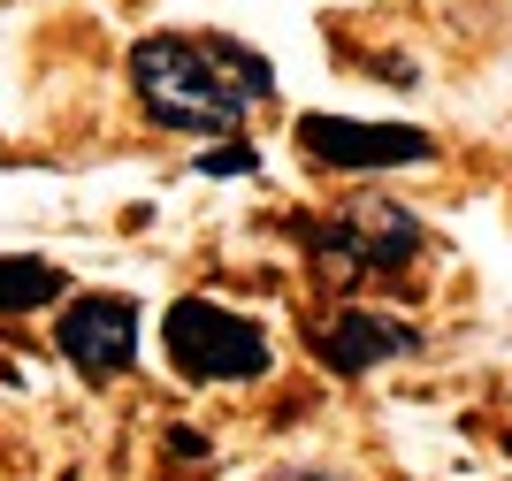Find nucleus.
I'll list each match as a JSON object with an SVG mask.
<instances>
[{"instance_id":"nucleus-1","label":"nucleus","mask_w":512,"mask_h":481,"mask_svg":"<svg viewBox=\"0 0 512 481\" xmlns=\"http://www.w3.org/2000/svg\"><path fill=\"white\" fill-rule=\"evenodd\" d=\"M130 92L146 107V123L176 130V138H237L253 100L237 92V77L214 62L207 31H146L130 46Z\"/></svg>"},{"instance_id":"nucleus-2","label":"nucleus","mask_w":512,"mask_h":481,"mask_svg":"<svg viewBox=\"0 0 512 481\" xmlns=\"http://www.w3.org/2000/svg\"><path fill=\"white\" fill-rule=\"evenodd\" d=\"M161 352L184 382H260L276 367V344L253 314H237L222 298H176L161 314Z\"/></svg>"},{"instance_id":"nucleus-3","label":"nucleus","mask_w":512,"mask_h":481,"mask_svg":"<svg viewBox=\"0 0 512 481\" xmlns=\"http://www.w3.org/2000/svg\"><path fill=\"white\" fill-rule=\"evenodd\" d=\"M428 252V230L406 199H344L337 222L314 230V275L329 268L337 283H360V275H406Z\"/></svg>"},{"instance_id":"nucleus-4","label":"nucleus","mask_w":512,"mask_h":481,"mask_svg":"<svg viewBox=\"0 0 512 481\" xmlns=\"http://www.w3.org/2000/svg\"><path fill=\"white\" fill-rule=\"evenodd\" d=\"M54 352L85 382H115L146 352V306L123 291H69L54 314Z\"/></svg>"},{"instance_id":"nucleus-5","label":"nucleus","mask_w":512,"mask_h":481,"mask_svg":"<svg viewBox=\"0 0 512 481\" xmlns=\"http://www.w3.org/2000/svg\"><path fill=\"white\" fill-rule=\"evenodd\" d=\"M291 138H299L306 161L337 168V176H383V168H428L436 161V138L413 123H360V115H299L291 123Z\"/></svg>"},{"instance_id":"nucleus-6","label":"nucleus","mask_w":512,"mask_h":481,"mask_svg":"<svg viewBox=\"0 0 512 481\" xmlns=\"http://www.w3.org/2000/svg\"><path fill=\"white\" fill-rule=\"evenodd\" d=\"M314 352L329 375H367V367H383V359H413L421 352V329L406 314H375V306H344L337 321H321L314 329Z\"/></svg>"},{"instance_id":"nucleus-7","label":"nucleus","mask_w":512,"mask_h":481,"mask_svg":"<svg viewBox=\"0 0 512 481\" xmlns=\"http://www.w3.org/2000/svg\"><path fill=\"white\" fill-rule=\"evenodd\" d=\"M69 275L54 260H31V252H0V314H39V306H62Z\"/></svg>"},{"instance_id":"nucleus-8","label":"nucleus","mask_w":512,"mask_h":481,"mask_svg":"<svg viewBox=\"0 0 512 481\" xmlns=\"http://www.w3.org/2000/svg\"><path fill=\"white\" fill-rule=\"evenodd\" d=\"M207 46H214V62L237 77V92H245L253 107H260V100H276V62H268V54H253V46L230 39V31H207Z\"/></svg>"},{"instance_id":"nucleus-9","label":"nucleus","mask_w":512,"mask_h":481,"mask_svg":"<svg viewBox=\"0 0 512 481\" xmlns=\"http://www.w3.org/2000/svg\"><path fill=\"white\" fill-rule=\"evenodd\" d=\"M199 176H260V146H245V138H230V146L199 153Z\"/></svg>"},{"instance_id":"nucleus-10","label":"nucleus","mask_w":512,"mask_h":481,"mask_svg":"<svg viewBox=\"0 0 512 481\" xmlns=\"http://www.w3.org/2000/svg\"><path fill=\"white\" fill-rule=\"evenodd\" d=\"M169 443H176V459H207V436H192V428H176Z\"/></svg>"}]
</instances>
